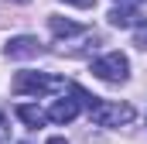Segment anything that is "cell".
I'll list each match as a JSON object with an SVG mask.
<instances>
[{
    "mask_svg": "<svg viewBox=\"0 0 147 144\" xmlns=\"http://www.w3.org/2000/svg\"><path fill=\"white\" fill-rule=\"evenodd\" d=\"M48 144H69V141H65V137H51Z\"/></svg>",
    "mask_w": 147,
    "mask_h": 144,
    "instance_id": "cell-13",
    "label": "cell"
},
{
    "mask_svg": "<svg viewBox=\"0 0 147 144\" xmlns=\"http://www.w3.org/2000/svg\"><path fill=\"white\" fill-rule=\"evenodd\" d=\"M89 117H92V124H99V127H123V124H130V120H134V107L99 100L96 107L89 110Z\"/></svg>",
    "mask_w": 147,
    "mask_h": 144,
    "instance_id": "cell-3",
    "label": "cell"
},
{
    "mask_svg": "<svg viewBox=\"0 0 147 144\" xmlns=\"http://www.w3.org/2000/svg\"><path fill=\"white\" fill-rule=\"evenodd\" d=\"M3 55L7 58H34V55H41V41L34 35H17L3 45Z\"/></svg>",
    "mask_w": 147,
    "mask_h": 144,
    "instance_id": "cell-4",
    "label": "cell"
},
{
    "mask_svg": "<svg viewBox=\"0 0 147 144\" xmlns=\"http://www.w3.org/2000/svg\"><path fill=\"white\" fill-rule=\"evenodd\" d=\"M134 45L147 52V21H144V24H137V31H134Z\"/></svg>",
    "mask_w": 147,
    "mask_h": 144,
    "instance_id": "cell-9",
    "label": "cell"
},
{
    "mask_svg": "<svg viewBox=\"0 0 147 144\" xmlns=\"http://www.w3.org/2000/svg\"><path fill=\"white\" fill-rule=\"evenodd\" d=\"M0 144H7V120H3V113H0Z\"/></svg>",
    "mask_w": 147,
    "mask_h": 144,
    "instance_id": "cell-11",
    "label": "cell"
},
{
    "mask_svg": "<svg viewBox=\"0 0 147 144\" xmlns=\"http://www.w3.org/2000/svg\"><path fill=\"white\" fill-rule=\"evenodd\" d=\"M10 3H31V0H10Z\"/></svg>",
    "mask_w": 147,
    "mask_h": 144,
    "instance_id": "cell-14",
    "label": "cell"
},
{
    "mask_svg": "<svg viewBox=\"0 0 147 144\" xmlns=\"http://www.w3.org/2000/svg\"><path fill=\"white\" fill-rule=\"evenodd\" d=\"M65 3H72V7H96V0H65Z\"/></svg>",
    "mask_w": 147,
    "mask_h": 144,
    "instance_id": "cell-10",
    "label": "cell"
},
{
    "mask_svg": "<svg viewBox=\"0 0 147 144\" xmlns=\"http://www.w3.org/2000/svg\"><path fill=\"white\" fill-rule=\"evenodd\" d=\"M75 113H79V100H55L51 110H48V120H55V124H72Z\"/></svg>",
    "mask_w": 147,
    "mask_h": 144,
    "instance_id": "cell-6",
    "label": "cell"
},
{
    "mask_svg": "<svg viewBox=\"0 0 147 144\" xmlns=\"http://www.w3.org/2000/svg\"><path fill=\"white\" fill-rule=\"evenodd\" d=\"M92 75L103 79V82L120 86V82H127V75H130V62H127L123 52H110V55H103V58L92 62Z\"/></svg>",
    "mask_w": 147,
    "mask_h": 144,
    "instance_id": "cell-2",
    "label": "cell"
},
{
    "mask_svg": "<svg viewBox=\"0 0 147 144\" xmlns=\"http://www.w3.org/2000/svg\"><path fill=\"white\" fill-rule=\"evenodd\" d=\"M113 3H123V7L130 3V7H137V3H144V0H113Z\"/></svg>",
    "mask_w": 147,
    "mask_h": 144,
    "instance_id": "cell-12",
    "label": "cell"
},
{
    "mask_svg": "<svg viewBox=\"0 0 147 144\" xmlns=\"http://www.w3.org/2000/svg\"><path fill=\"white\" fill-rule=\"evenodd\" d=\"M110 24H113V28H137V24H144V14H140L137 7L116 3V7L110 10Z\"/></svg>",
    "mask_w": 147,
    "mask_h": 144,
    "instance_id": "cell-5",
    "label": "cell"
},
{
    "mask_svg": "<svg viewBox=\"0 0 147 144\" xmlns=\"http://www.w3.org/2000/svg\"><path fill=\"white\" fill-rule=\"evenodd\" d=\"M48 28H51L55 38H69V35H79L82 31L75 21H65V17H48Z\"/></svg>",
    "mask_w": 147,
    "mask_h": 144,
    "instance_id": "cell-8",
    "label": "cell"
},
{
    "mask_svg": "<svg viewBox=\"0 0 147 144\" xmlns=\"http://www.w3.org/2000/svg\"><path fill=\"white\" fill-rule=\"evenodd\" d=\"M14 93H28V96H45V93H69L65 79L45 75V72H17L14 75Z\"/></svg>",
    "mask_w": 147,
    "mask_h": 144,
    "instance_id": "cell-1",
    "label": "cell"
},
{
    "mask_svg": "<svg viewBox=\"0 0 147 144\" xmlns=\"http://www.w3.org/2000/svg\"><path fill=\"white\" fill-rule=\"evenodd\" d=\"M17 117H21L28 127H41V124L48 120V113L41 107H34V103H21V107H17Z\"/></svg>",
    "mask_w": 147,
    "mask_h": 144,
    "instance_id": "cell-7",
    "label": "cell"
}]
</instances>
